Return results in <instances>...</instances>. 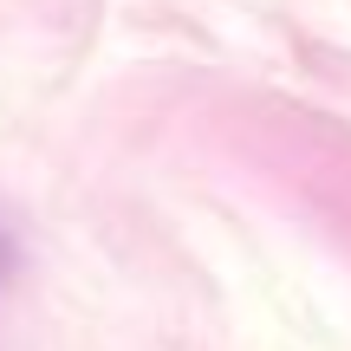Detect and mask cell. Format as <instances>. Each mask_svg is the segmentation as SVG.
I'll list each match as a JSON object with an SVG mask.
<instances>
[{
  "mask_svg": "<svg viewBox=\"0 0 351 351\" xmlns=\"http://www.w3.org/2000/svg\"><path fill=\"white\" fill-rule=\"evenodd\" d=\"M13 274V241H7V228H0V280Z\"/></svg>",
  "mask_w": 351,
  "mask_h": 351,
  "instance_id": "6da1fadb",
  "label": "cell"
}]
</instances>
